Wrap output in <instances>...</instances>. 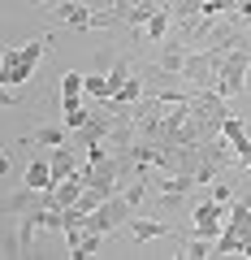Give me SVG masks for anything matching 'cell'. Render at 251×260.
Masks as SVG:
<instances>
[{
    "mask_svg": "<svg viewBox=\"0 0 251 260\" xmlns=\"http://www.w3.org/2000/svg\"><path fill=\"white\" fill-rule=\"evenodd\" d=\"M48 44H52V39L44 35V39H30V44L0 48V104H18V87H26L30 78H35Z\"/></svg>",
    "mask_w": 251,
    "mask_h": 260,
    "instance_id": "cell-1",
    "label": "cell"
},
{
    "mask_svg": "<svg viewBox=\"0 0 251 260\" xmlns=\"http://www.w3.org/2000/svg\"><path fill=\"white\" fill-rule=\"evenodd\" d=\"M130 217H134V204L126 200V191H121V195H109V200H104L95 213H87L78 225H83V230H91V234H104V239H109L113 230H126V225H130Z\"/></svg>",
    "mask_w": 251,
    "mask_h": 260,
    "instance_id": "cell-2",
    "label": "cell"
},
{
    "mask_svg": "<svg viewBox=\"0 0 251 260\" xmlns=\"http://www.w3.org/2000/svg\"><path fill=\"white\" fill-rule=\"evenodd\" d=\"M221 61H225V52H217V48H195V52L186 56V65H182V83L191 87V91H204V87H217V74H221Z\"/></svg>",
    "mask_w": 251,
    "mask_h": 260,
    "instance_id": "cell-3",
    "label": "cell"
},
{
    "mask_svg": "<svg viewBox=\"0 0 251 260\" xmlns=\"http://www.w3.org/2000/svg\"><path fill=\"white\" fill-rule=\"evenodd\" d=\"M247 70H251V44L230 48L225 61H221V74H217V91H221L225 100L242 95V87H247Z\"/></svg>",
    "mask_w": 251,
    "mask_h": 260,
    "instance_id": "cell-4",
    "label": "cell"
},
{
    "mask_svg": "<svg viewBox=\"0 0 251 260\" xmlns=\"http://www.w3.org/2000/svg\"><path fill=\"white\" fill-rule=\"evenodd\" d=\"M225 217H230V204H217L212 195H208V200H199V204L191 208V234H204V239H221Z\"/></svg>",
    "mask_w": 251,
    "mask_h": 260,
    "instance_id": "cell-5",
    "label": "cell"
},
{
    "mask_svg": "<svg viewBox=\"0 0 251 260\" xmlns=\"http://www.w3.org/2000/svg\"><path fill=\"white\" fill-rule=\"evenodd\" d=\"M169 30H173V13H169V0H160V9L152 13L139 30H134V39H139V44H160Z\"/></svg>",
    "mask_w": 251,
    "mask_h": 260,
    "instance_id": "cell-6",
    "label": "cell"
},
{
    "mask_svg": "<svg viewBox=\"0 0 251 260\" xmlns=\"http://www.w3.org/2000/svg\"><path fill=\"white\" fill-rule=\"evenodd\" d=\"M52 18L65 22V26H74V30H91V9H87L83 0H56Z\"/></svg>",
    "mask_w": 251,
    "mask_h": 260,
    "instance_id": "cell-7",
    "label": "cell"
},
{
    "mask_svg": "<svg viewBox=\"0 0 251 260\" xmlns=\"http://www.w3.org/2000/svg\"><path fill=\"white\" fill-rule=\"evenodd\" d=\"M126 230H130V239H134V243H152V239H173V225H169V221H152V217H139V213L130 217V225H126Z\"/></svg>",
    "mask_w": 251,
    "mask_h": 260,
    "instance_id": "cell-8",
    "label": "cell"
},
{
    "mask_svg": "<svg viewBox=\"0 0 251 260\" xmlns=\"http://www.w3.org/2000/svg\"><path fill=\"white\" fill-rule=\"evenodd\" d=\"M48 165H52V178L61 182V178H69L78 165H83V160H78V148H74V143H61V148H52Z\"/></svg>",
    "mask_w": 251,
    "mask_h": 260,
    "instance_id": "cell-9",
    "label": "cell"
},
{
    "mask_svg": "<svg viewBox=\"0 0 251 260\" xmlns=\"http://www.w3.org/2000/svg\"><path fill=\"white\" fill-rule=\"evenodd\" d=\"M22 143H26V148H35V143H44V148H61V143H69V130L65 126H39L35 135H22Z\"/></svg>",
    "mask_w": 251,
    "mask_h": 260,
    "instance_id": "cell-10",
    "label": "cell"
},
{
    "mask_svg": "<svg viewBox=\"0 0 251 260\" xmlns=\"http://www.w3.org/2000/svg\"><path fill=\"white\" fill-rule=\"evenodd\" d=\"M182 260H208V256H217V239H204V234H186V243H182V251H177Z\"/></svg>",
    "mask_w": 251,
    "mask_h": 260,
    "instance_id": "cell-11",
    "label": "cell"
},
{
    "mask_svg": "<svg viewBox=\"0 0 251 260\" xmlns=\"http://www.w3.org/2000/svg\"><path fill=\"white\" fill-rule=\"evenodd\" d=\"M26 186H35V191H52V186H56L52 165H48V160H30V165H26Z\"/></svg>",
    "mask_w": 251,
    "mask_h": 260,
    "instance_id": "cell-12",
    "label": "cell"
},
{
    "mask_svg": "<svg viewBox=\"0 0 251 260\" xmlns=\"http://www.w3.org/2000/svg\"><path fill=\"white\" fill-rule=\"evenodd\" d=\"M83 95H87V100H113V78L109 74H87Z\"/></svg>",
    "mask_w": 251,
    "mask_h": 260,
    "instance_id": "cell-13",
    "label": "cell"
},
{
    "mask_svg": "<svg viewBox=\"0 0 251 260\" xmlns=\"http://www.w3.org/2000/svg\"><path fill=\"white\" fill-rule=\"evenodd\" d=\"M100 243H104V234L83 230V239H78V247H69V256H74V260H87V256H95V251H100Z\"/></svg>",
    "mask_w": 251,
    "mask_h": 260,
    "instance_id": "cell-14",
    "label": "cell"
},
{
    "mask_svg": "<svg viewBox=\"0 0 251 260\" xmlns=\"http://www.w3.org/2000/svg\"><path fill=\"white\" fill-rule=\"evenodd\" d=\"M83 83H87V74H78V70H61V100H65V95H83Z\"/></svg>",
    "mask_w": 251,
    "mask_h": 260,
    "instance_id": "cell-15",
    "label": "cell"
},
{
    "mask_svg": "<svg viewBox=\"0 0 251 260\" xmlns=\"http://www.w3.org/2000/svg\"><path fill=\"white\" fill-rule=\"evenodd\" d=\"M238 0H204V18H221V13H230Z\"/></svg>",
    "mask_w": 251,
    "mask_h": 260,
    "instance_id": "cell-16",
    "label": "cell"
},
{
    "mask_svg": "<svg viewBox=\"0 0 251 260\" xmlns=\"http://www.w3.org/2000/svg\"><path fill=\"white\" fill-rule=\"evenodd\" d=\"M5 174H9V152L0 148V178H5Z\"/></svg>",
    "mask_w": 251,
    "mask_h": 260,
    "instance_id": "cell-17",
    "label": "cell"
},
{
    "mask_svg": "<svg viewBox=\"0 0 251 260\" xmlns=\"http://www.w3.org/2000/svg\"><path fill=\"white\" fill-rule=\"evenodd\" d=\"M242 169H247V174H251V156H242Z\"/></svg>",
    "mask_w": 251,
    "mask_h": 260,
    "instance_id": "cell-18",
    "label": "cell"
}]
</instances>
